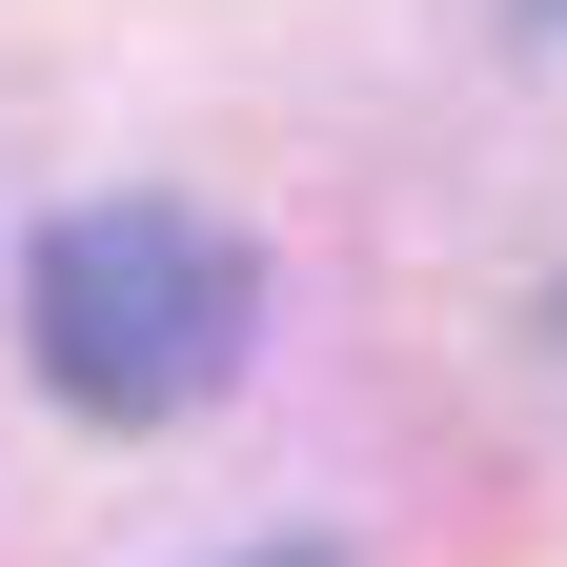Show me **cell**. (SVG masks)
I'll list each match as a JSON object with an SVG mask.
<instances>
[{"label": "cell", "mask_w": 567, "mask_h": 567, "mask_svg": "<svg viewBox=\"0 0 567 567\" xmlns=\"http://www.w3.org/2000/svg\"><path fill=\"white\" fill-rule=\"evenodd\" d=\"M21 324H41V385L82 425H183L244 365V244L183 224V203H82V224H41Z\"/></svg>", "instance_id": "cell-1"}]
</instances>
